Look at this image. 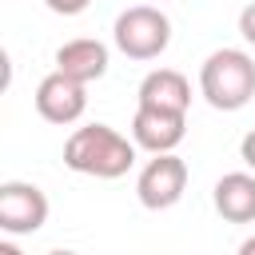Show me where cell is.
<instances>
[{
	"label": "cell",
	"mask_w": 255,
	"mask_h": 255,
	"mask_svg": "<svg viewBox=\"0 0 255 255\" xmlns=\"http://www.w3.org/2000/svg\"><path fill=\"white\" fill-rule=\"evenodd\" d=\"M139 108H159V112H187L191 108V84L183 72L175 68H155L139 80V92H135Z\"/></svg>",
	"instance_id": "cell-9"
},
{
	"label": "cell",
	"mask_w": 255,
	"mask_h": 255,
	"mask_svg": "<svg viewBox=\"0 0 255 255\" xmlns=\"http://www.w3.org/2000/svg\"><path fill=\"white\" fill-rule=\"evenodd\" d=\"M84 108H88V84H80V80H72L64 72H48L40 80V88H36V112L48 124L68 128V124H76L84 116Z\"/></svg>",
	"instance_id": "cell-6"
},
{
	"label": "cell",
	"mask_w": 255,
	"mask_h": 255,
	"mask_svg": "<svg viewBox=\"0 0 255 255\" xmlns=\"http://www.w3.org/2000/svg\"><path fill=\"white\" fill-rule=\"evenodd\" d=\"M235 255H255V235H247V239L239 243V251H235Z\"/></svg>",
	"instance_id": "cell-14"
},
{
	"label": "cell",
	"mask_w": 255,
	"mask_h": 255,
	"mask_svg": "<svg viewBox=\"0 0 255 255\" xmlns=\"http://www.w3.org/2000/svg\"><path fill=\"white\" fill-rule=\"evenodd\" d=\"M0 255H24V251H20L16 243H8V239H4V243H0Z\"/></svg>",
	"instance_id": "cell-15"
},
{
	"label": "cell",
	"mask_w": 255,
	"mask_h": 255,
	"mask_svg": "<svg viewBox=\"0 0 255 255\" xmlns=\"http://www.w3.org/2000/svg\"><path fill=\"white\" fill-rule=\"evenodd\" d=\"M56 72H64L80 84L104 80L108 76V44H100L92 36H76V40L60 44L56 48Z\"/></svg>",
	"instance_id": "cell-8"
},
{
	"label": "cell",
	"mask_w": 255,
	"mask_h": 255,
	"mask_svg": "<svg viewBox=\"0 0 255 255\" xmlns=\"http://www.w3.org/2000/svg\"><path fill=\"white\" fill-rule=\"evenodd\" d=\"M64 163L76 175L120 179L135 163V139L120 135L112 124H84L64 139Z\"/></svg>",
	"instance_id": "cell-1"
},
{
	"label": "cell",
	"mask_w": 255,
	"mask_h": 255,
	"mask_svg": "<svg viewBox=\"0 0 255 255\" xmlns=\"http://www.w3.org/2000/svg\"><path fill=\"white\" fill-rule=\"evenodd\" d=\"M199 96L215 112H239L255 96V60L243 48H215L199 64Z\"/></svg>",
	"instance_id": "cell-2"
},
{
	"label": "cell",
	"mask_w": 255,
	"mask_h": 255,
	"mask_svg": "<svg viewBox=\"0 0 255 255\" xmlns=\"http://www.w3.org/2000/svg\"><path fill=\"white\" fill-rule=\"evenodd\" d=\"M187 135V112H159V108H135L131 116V139L135 147L163 155L175 151Z\"/></svg>",
	"instance_id": "cell-7"
},
{
	"label": "cell",
	"mask_w": 255,
	"mask_h": 255,
	"mask_svg": "<svg viewBox=\"0 0 255 255\" xmlns=\"http://www.w3.org/2000/svg\"><path fill=\"white\" fill-rule=\"evenodd\" d=\"M211 203L227 223H255V175L251 171L219 175L215 191H211Z\"/></svg>",
	"instance_id": "cell-10"
},
{
	"label": "cell",
	"mask_w": 255,
	"mask_h": 255,
	"mask_svg": "<svg viewBox=\"0 0 255 255\" xmlns=\"http://www.w3.org/2000/svg\"><path fill=\"white\" fill-rule=\"evenodd\" d=\"M44 223H48V195L36 183H24V179L0 183V231L32 235Z\"/></svg>",
	"instance_id": "cell-5"
},
{
	"label": "cell",
	"mask_w": 255,
	"mask_h": 255,
	"mask_svg": "<svg viewBox=\"0 0 255 255\" xmlns=\"http://www.w3.org/2000/svg\"><path fill=\"white\" fill-rule=\"evenodd\" d=\"M239 36H243V40L255 48V0H251V4L239 12Z\"/></svg>",
	"instance_id": "cell-12"
},
{
	"label": "cell",
	"mask_w": 255,
	"mask_h": 255,
	"mask_svg": "<svg viewBox=\"0 0 255 255\" xmlns=\"http://www.w3.org/2000/svg\"><path fill=\"white\" fill-rule=\"evenodd\" d=\"M112 40L128 60H159L171 44V20L151 4H135L116 16Z\"/></svg>",
	"instance_id": "cell-3"
},
{
	"label": "cell",
	"mask_w": 255,
	"mask_h": 255,
	"mask_svg": "<svg viewBox=\"0 0 255 255\" xmlns=\"http://www.w3.org/2000/svg\"><path fill=\"white\" fill-rule=\"evenodd\" d=\"M44 4H48L56 16H80V12H84L92 0H44Z\"/></svg>",
	"instance_id": "cell-11"
},
{
	"label": "cell",
	"mask_w": 255,
	"mask_h": 255,
	"mask_svg": "<svg viewBox=\"0 0 255 255\" xmlns=\"http://www.w3.org/2000/svg\"><path fill=\"white\" fill-rule=\"evenodd\" d=\"M48 255H80V251H68V247H56V251H48Z\"/></svg>",
	"instance_id": "cell-16"
},
{
	"label": "cell",
	"mask_w": 255,
	"mask_h": 255,
	"mask_svg": "<svg viewBox=\"0 0 255 255\" xmlns=\"http://www.w3.org/2000/svg\"><path fill=\"white\" fill-rule=\"evenodd\" d=\"M239 159H243V163H247V167L255 171V128H251V131L243 135V143H239Z\"/></svg>",
	"instance_id": "cell-13"
},
{
	"label": "cell",
	"mask_w": 255,
	"mask_h": 255,
	"mask_svg": "<svg viewBox=\"0 0 255 255\" xmlns=\"http://www.w3.org/2000/svg\"><path fill=\"white\" fill-rule=\"evenodd\" d=\"M187 191V163L175 155V151H163V155H151L135 179V195L147 211H167L183 199Z\"/></svg>",
	"instance_id": "cell-4"
}]
</instances>
